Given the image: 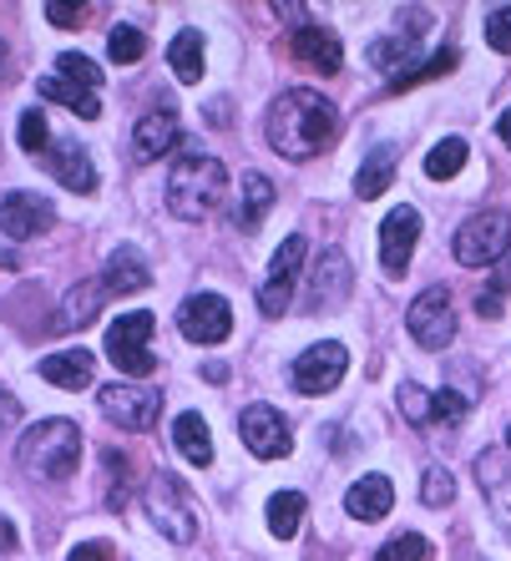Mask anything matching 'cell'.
<instances>
[{
	"instance_id": "6da1fadb",
	"label": "cell",
	"mask_w": 511,
	"mask_h": 561,
	"mask_svg": "<svg viewBox=\"0 0 511 561\" xmlns=\"http://www.w3.org/2000/svg\"><path fill=\"white\" fill-rule=\"evenodd\" d=\"M334 127H340V112H334V102L319 96L315 87H288V92L269 106V122H263L269 147H274L279 157H288V162L319 157L329 147V137H334Z\"/></svg>"
},
{
	"instance_id": "7a4b0ae2",
	"label": "cell",
	"mask_w": 511,
	"mask_h": 561,
	"mask_svg": "<svg viewBox=\"0 0 511 561\" xmlns=\"http://www.w3.org/2000/svg\"><path fill=\"white\" fill-rule=\"evenodd\" d=\"M228 197V168L213 152H197L188 147L168 172V208L172 218L183 222H203L218 213V203Z\"/></svg>"
},
{
	"instance_id": "3957f363",
	"label": "cell",
	"mask_w": 511,
	"mask_h": 561,
	"mask_svg": "<svg viewBox=\"0 0 511 561\" xmlns=\"http://www.w3.org/2000/svg\"><path fill=\"white\" fill-rule=\"evenodd\" d=\"M15 460L21 470L41 476V481H66L81 460V425L77 420H36L21 440H15Z\"/></svg>"
},
{
	"instance_id": "277c9868",
	"label": "cell",
	"mask_w": 511,
	"mask_h": 561,
	"mask_svg": "<svg viewBox=\"0 0 511 561\" xmlns=\"http://www.w3.org/2000/svg\"><path fill=\"white\" fill-rule=\"evenodd\" d=\"M152 329L158 319L147 309H132V313H117L112 324H106V359L122 369V375L143 379L158 369V354H152Z\"/></svg>"
},
{
	"instance_id": "5b68a950",
	"label": "cell",
	"mask_w": 511,
	"mask_h": 561,
	"mask_svg": "<svg viewBox=\"0 0 511 561\" xmlns=\"http://www.w3.org/2000/svg\"><path fill=\"white\" fill-rule=\"evenodd\" d=\"M143 511H147V522L158 526L168 541H178V547H188V541L197 536L193 506H188L183 485L172 481L168 470H152V476H147V485H143Z\"/></svg>"
},
{
	"instance_id": "8992f818",
	"label": "cell",
	"mask_w": 511,
	"mask_h": 561,
	"mask_svg": "<svg viewBox=\"0 0 511 561\" xmlns=\"http://www.w3.org/2000/svg\"><path fill=\"white\" fill-rule=\"evenodd\" d=\"M507 253H511V213L486 208L461 222L456 263H466V268H491V263H501Z\"/></svg>"
},
{
	"instance_id": "52a82bcc",
	"label": "cell",
	"mask_w": 511,
	"mask_h": 561,
	"mask_svg": "<svg viewBox=\"0 0 511 561\" xmlns=\"http://www.w3.org/2000/svg\"><path fill=\"white\" fill-rule=\"evenodd\" d=\"M406 329L420 350H446V344L456 340V304H451V288H441V284L425 288V294L410 304Z\"/></svg>"
},
{
	"instance_id": "ba28073f",
	"label": "cell",
	"mask_w": 511,
	"mask_h": 561,
	"mask_svg": "<svg viewBox=\"0 0 511 561\" xmlns=\"http://www.w3.org/2000/svg\"><path fill=\"white\" fill-rule=\"evenodd\" d=\"M304 259H309V243H304V233H288L284 243H279L274 263H269V278L259 284V309L263 313H284L288 299H294V284H299L304 274Z\"/></svg>"
},
{
	"instance_id": "9c48e42d",
	"label": "cell",
	"mask_w": 511,
	"mask_h": 561,
	"mask_svg": "<svg viewBox=\"0 0 511 561\" xmlns=\"http://www.w3.org/2000/svg\"><path fill=\"white\" fill-rule=\"evenodd\" d=\"M96 405L117 431H152L162 415V394L147 390V385H106L96 394Z\"/></svg>"
},
{
	"instance_id": "30bf717a",
	"label": "cell",
	"mask_w": 511,
	"mask_h": 561,
	"mask_svg": "<svg viewBox=\"0 0 511 561\" xmlns=\"http://www.w3.org/2000/svg\"><path fill=\"white\" fill-rule=\"evenodd\" d=\"M178 329L188 344H224L234 334V304L224 294H193L178 309Z\"/></svg>"
},
{
	"instance_id": "8fae6325",
	"label": "cell",
	"mask_w": 511,
	"mask_h": 561,
	"mask_svg": "<svg viewBox=\"0 0 511 561\" xmlns=\"http://www.w3.org/2000/svg\"><path fill=\"white\" fill-rule=\"evenodd\" d=\"M344 369H350V350L334 344V340H325V344H315V350H304L299 359H294L288 379H294V390L299 394H329L344 379Z\"/></svg>"
},
{
	"instance_id": "7c38bea8",
	"label": "cell",
	"mask_w": 511,
	"mask_h": 561,
	"mask_svg": "<svg viewBox=\"0 0 511 561\" xmlns=\"http://www.w3.org/2000/svg\"><path fill=\"white\" fill-rule=\"evenodd\" d=\"M238 435L249 445V456L259 460H284L294 450V435H288V420L274 405H249L238 415Z\"/></svg>"
},
{
	"instance_id": "4fadbf2b",
	"label": "cell",
	"mask_w": 511,
	"mask_h": 561,
	"mask_svg": "<svg viewBox=\"0 0 511 561\" xmlns=\"http://www.w3.org/2000/svg\"><path fill=\"white\" fill-rule=\"evenodd\" d=\"M52 222H56L52 197H41V193H5L0 197V233L11 238V243H31V238H41Z\"/></svg>"
},
{
	"instance_id": "5bb4252c",
	"label": "cell",
	"mask_w": 511,
	"mask_h": 561,
	"mask_svg": "<svg viewBox=\"0 0 511 561\" xmlns=\"http://www.w3.org/2000/svg\"><path fill=\"white\" fill-rule=\"evenodd\" d=\"M350 288H354V268L344 259V249H325L315 263V274H309V309L315 313L334 309V304L350 299Z\"/></svg>"
},
{
	"instance_id": "9a60e30c",
	"label": "cell",
	"mask_w": 511,
	"mask_h": 561,
	"mask_svg": "<svg viewBox=\"0 0 511 561\" xmlns=\"http://www.w3.org/2000/svg\"><path fill=\"white\" fill-rule=\"evenodd\" d=\"M416 238H420V213L410 208V203H400L395 213H385V222H381V263H385V274H406L410 253H416Z\"/></svg>"
},
{
	"instance_id": "2e32d148",
	"label": "cell",
	"mask_w": 511,
	"mask_h": 561,
	"mask_svg": "<svg viewBox=\"0 0 511 561\" xmlns=\"http://www.w3.org/2000/svg\"><path fill=\"white\" fill-rule=\"evenodd\" d=\"M476 485H481L491 516L511 531V450H481L476 456Z\"/></svg>"
},
{
	"instance_id": "e0dca14e",
	"label": "cell",
	"mask_w": 511,
	"mask_h": 561,
	"mask_svg": "<svg viewBox=\"0 0 511 561\" xmlns=\"http://www.w3.org/2000/svg\"><path fill=\"white\" fill-rule=\"evenodd\" d=\"M178 142H183V127H178V112H172V106L147 112V117L132 127V152H137V162H158V157H168Z\"/></svg>"
},
{
	"instance_id": "ac0fdd59",
	"label": "cell",
	"mask_w": 511,
	"mask_h": 561,
	"mask_svg": "<svg viewBox=\"0 0 511 561\" xmlns=\"http://www.w3.org/2000/svg\"><path fill=\"white\" fill-rule=\"evenodd\" d=\"M46 168H52V178L66 193H96V162L81 142H56L46 152Z\"/></svg>"
},
{
	"instance_id": "d6986e66",
	"label": "cell",
	"mask_w": 511,
	"mask_h": 561,
	"mask_svg": "<svg viewBox=\"0 0 511 561\" xmlns=\"http://www.w3.org/2000/svg\"><path fill=\"white\" fill-rule=\"evenodd\" d=\"M294 61H304L309 71H325V77H334L344 66V46H340V36L329 26H304V31H294Z\"/></svg>"
},
{
	"instance_id": "ffe728a7",
	"label": "cell",
	"mask_w": 511,
	"mask_h": 561,
	"mask_svg": "<svg viewBox=\"0 0 511 561\" xmlns=\"http://www.w3.org/2000/svg\"><path fill=\"white\" fill-rule=\"evenodd\" d=\"M92 375H96V354L92 350H56V354H46L41 359V379L46 385H56V390H87L92 385Z\"/></svg>"
},
{
	"instance_id": "44dd1931",
	"label": "cell",
	"mask_w": 511,
	"mask_h": 561,
	"mask_svg": "<svg viewBox=\"0 0 511 561\" xmlns=\"http://www.w3.org/2000/svg\"><path fill=\"white\" fill-rule=\"evenodd\" d=\"M395 506V485L390 476H360V481L344 491V511H350L354 522H385Z\"/></svg>"
},
{
	"instance_id": "7402d4cb",
	"label": "cell",
	"mask_w": 511,
	"mask_h": 561,
	"mask_svg": "<svg viewBox=\"0 0 511 561\" xmlns=\"http://www.w3.org/2000/svg\"><path fill=\"white\" fill-rule=\"evenodd\" d=\"M269 208H274V183L263 172H243L238 178V197H234V228L238 233H253Z\"/></svg>"
},
{
	"instance_id": "603a6c76",
	"label": "cell",
	"mask_w": 511,
	"mask_h": 561,
	"mask_svg": "<svg viewBox=\"0 0 511 561\" xmlns=\"http://www.w3.org/2000/svg\"><path fill=\"white\" fill-rule=\"evenodd\" d=\"M102 284H106V294H137V288L152 284V268H147V259L132 249V243H122V249L106 259Z\"/></svg>"
},
{
	"instance_id": "cb8c5ba5",
	"label": "cell",
	"mask_w": 511,
	"mask_h": 561,
	"mask_svg": "<svg viewBox=\"0 0 511 561\" xmlns=\"http://www.w3.org/2000/svg\"><path fill=\"white\" fill-rule=\"evenodd\" d=\"M172 445H178V456L188 466H213V435H208V420L197 415V410H183V415L172 420Z\"/></svg>"
},
{
	"instance_id": "d4e9b609",
	"label": "cell",
	"mask_w": 511,
	"mask_h": 561,
	"mask_svg": "<svg viewBox=\"0 0 511 561\" xmlns=\"http://www.w3.org/2000/svg\"><path fill=\"white\" fill-rule=\"evenodd\" d=\"M395 168H400V152H395L390 142H381L365 162H360V172H354V193H360V203H375L381 193H390Z\"/></svg>"
},
{
	"instance_id": "484cf974",
	"label": "cell",
	"mask_w": 511,
	"mask_h": 561,
	"mask_svg": "<svg viewBox=\"0 0 511 561\" xmlns=\"http://www.w3.org/2000/svg\"><path fill=\"white\" fill-rule=\"evenodd\" d=\"M112 299L106 294L102 278H81L77 288H66V299H61V329H87L102 313V304Z\"/></svg>"
},
{
	"instance_id": "4316f807",
	"label": "cell",
	"mask_w": 511,
	"mask_h": 561,
	"mask_svg": "<svg viewBox=\"0 0 511 561\" xmlns=\"http://www.w3.org/2000/svg\"><path fill=\"white\" fill-rule=\"evenodd\" d=\"M36 92L46 96V102H61V106H71V112H77L81 122H96L102 117V96L96 92H87V87H77V81H66V77H41L36 81Z\"/></svg>"
},
{
	"instance_id": "83f0119b",
	"label": "cell",
	"mask_w": 511,
	"mask_h": 561,
	"mask_svg": "<svg viewBox=\"0 0 511 561\" xmlns=\"http://www.w3.org/2000/svg\"><path fill=\"white\" fill-rule=\"evenodd\" d=\"M370 66H375V71H385V87H390V81H400V77H410V71H416V41H400V36H381V41H370Z\"/></svg>"
},
{
	"instance_id": "f1b7e54d",
	"label": "cell",
	"mask_w": 511,
	"mask_h": 561,
	"mask_svg": "<svg viewBox=\"0 0 511 561\" xmlns=\"http://www.w3.org/2000/svg\"><path fill=\"white\" fill-rule=\"evenodd\" d=\"M168 66L183 87H197V77H203V36L197 31H178L168 46Z\"/></svg>"
},
{
	"instance_id": "f546056e",
	"label": "cell",
	"mask_w": 511,
	"mask_h": 561,
	"mask_svg": "<svg viewBox=\"0 0 511 561\" xmlns=\"http://www.w3.org/2000/svg\"><path fill=\"white\" fill-rule=\"evenodd\" d=\"M466 157H472V147L461 142V137H446V142H435L431 152H425V178L446 183V178H456V172L466 168Z\"/></svg>"
},
{
	"instance_id": "4dcf8cb0",
	"label": "cell",
	"mask_w": 511,
	"mask_h": 561,
	"mask_svg": "<svg viewBox=\"0 0 511 561\" xmlns=\"http://www.w3.org/2000/svg\"><path fill=\"white\" fill-rule=\"evenodd\" d=\"M304 506H309V501H304L299 491H279V496L269 501V531H274L279 541H288L304 522Z\"/></svg>"
},
{
	"instance_id": "1f68e13d",
	"label": "cell",
	"mask_w": 511,
	"mask_h": 561,
	"mask_svg": "<svg viewBox=\"0 0 511 561\" xmlns=\"http://www.w3.org/2000/svg\"><path fill=\"white\" fill-rule=\"evenodd\" d=\"M431 557H435V547L425 541V536H416V531L390 536V541L375 551V561H431Z\"/></svg>"
},
{
	"instance_id": "d6a6232c",
	"label": "cell",
	"mask_w": 511,
	"mask_h": 561,
	"mask_svg": "<svg viewBox=\"0 0 511 561\" xmlns=\"http://www.w3.org/2000/svg\"><path fill=\"white\" fill-rule=\"evenodd\" d=\"M15 142H21V152H46V147H52V122H46V112H36V106H31V112H21V127H15Z\"/></svg>"
},
{
	"instance_id": "836d02e7",
	"label": "cell",
	"mask_w": 511,
	"mask_h": 561,
	"mask_svg": "<svg viewBox=\"0 0 511 561\" xmlns=\"http://www.w3.org/2000/svg\"><path fill=\"white\" fill-rule=\"evenodd\" d=\"M106 56L117 66H132V61H143L147 56V36L137 26H117L112 36H106Z\"/></svg>"
},
{
	"instance_id": "e575fe53",
	"label": "cell",
	"mask_w": 511,
	"mask_h": 561,
	"mask_svg": "<svg viewBox=\"0 0 511 561\" xmlns=\"http://www.w3.org/2000/svg\"><path fill=\"white\" fill-rule=\"evenodd\" d=\"M56 77L77 81V87H87V92H96L102 87V71H96L92 56H77V51H61L56 56Z\"/></svg>"
},
{
	"instance_id": "d590c367",
	"label": "cell",
	"mask_w": 511,
	"mask_h": 561,
	"mask_svg": "<svg viewBox=\"0 0 511 561\" xmlns=\"http://www.w3.org/2000/svg\"><path fill=\"white\" fill-rule=\"evenodd\" d=\"M420 501H425V506H451V501H456V476H451L446 466H431L420 476Z\"/></svg>"
},
{
	"instance_id": "8d00e7d4",
	"label": "cell",
	"mask_w": 511,
	"mask_h": 561,
	"mask_svg": "<svg viewBox=\"0 0 511 561\" xmlns=\"http://www.w3.org/2000/svg\"><path fill=\"white\" fill-rule=\"evenodd\" d=\"M400 415H406L410 425H431V390H420L416 379H406V385H400Z\"/></svg>"
},
{
	"instance_id": "74e56055",
	"label": "cell",
	"mask_w": 511,
	"mask_h": 561,
	"mask_svg": "<svg viewBox=\"0 0 511 561\" xmlns=\"http://www.w3.org/2000/svg\"><path fill=\"white\" fill-rule=\"evenodd\" d=\"M507 288H511V268H501V274H491V284L476 294V313L481 319H501V304H507Z\"/></svg>"
},
{
	"instance_id": "f35d334b",
	"label": "cell",
	"mask_w": 511,
	"mask_h": 561,
	"mask_svg": "<svg viewBox=\"0 0 511 561\" xmlns=\"http://www.w3.org/2000/svg\"><path fill=\"white\" fill-rule=\"evenodd\" d=\"M451 66H456V51H435L425 66H416L410 77H400V81H390V92H406V87H416V81H435V77H446Z\"/></svg>"
},
{
	"instance_id": "ab89813d",
	"label": "cell",
	"mask_w": 511,
	"mask_h": 561,
	"mask_svg": "<svg viewBox=\"0 0 511 561\" xmlns=\"http://www.w3.org/2000/svg\"><path fill=\"white\" fill-rule=\"evenodd\" d=\"M466 405H472V394L441 390V394H431V420H435V425H461V415H466Z\"/></svg>"
},
{
	"instance_id": "60d3db41",
	"label": "cell",
	"mask_w": 511,
	"mask_h": 561,
	"mask_svg": "<svg viewBox=\"0 0 511 561\" xmlns=\"http://www.w3.org/2000/svg\"><path fill=\"white\" fill-rule=\"evenodd\" d=\"M486 46L511 56V5H497V11L486 15Z\"/></svg>"
},
{
	"instance_id": "b9f144b4",
	"label": "cell",
	"mask_w": 511,
	"mask_h": 561,
	"mask_svg": "<svg viewBox=\"0 0 511 561\" xmlns=\"http://www.w3.org/2000/svg\"><path fill=\"white\" fill-rule=\"evenodd\" d=\"M81 15H87L81 0H46V21H52V26H77Z\"/></svg>"
},
{
	"instance_id": "7bdbcfd3",
	"label": "cell",
	"mask_w": 511,
	"mask_h": 561,
	"mask_svg": "<svg viewBox=\"0 0 511 561\" xmlns=\"http://www.w3.org/2000/svg\"><path fill=\"white\" fill-rule=\"evenodd\" d=\"M274 15L288 26V36H294V31H304V26H315V21H309V5H299V0H279Z\"/></svg>"
},
{
	"instance_id": "ee69618b",
	"label": "cell",
	"mask_w": 511,
	"mask_h": 561,
	"mask_svg": "<svg viewBox=\"0 0 511 561\" xmlns=\"http://www.w3.org/2000/svg\"><path fill=\"white\" fill-rule=\"evenodd\" d=\"M66 561H117V557H112L106 541H81V547H71V557Z\"/></svg>"
},
{
	"instance_id": "f6af8a7d",
	"label": "cell",
	"mask_w": 511,
	"mask_h": 561,
	"mask_svg": "<svg viewBox=\"0 0 511 561\" xmlns=\"http://www.w3.org/2000/svg\"><path fill=\"white\" fill-rule=\"evenodd\" d=\"M11 425H21V400L0 390V431H11Z\"/></svg>"
},
{
	"instance_id": "bcb514c9",
	"label": "cell",
	"mask_w": 511,
	"mask_h": 561,
	"mask_svg": "<svg viewBox=\"0 0 511 561\" xmlns=\"http://www.w3.org/2000/svg\"><path fill=\"white\" fill-rule=\"evenodd\" d=\"M21 547V536H15V526H11V516H0V557H11V551Z\"/></svg>"
},
{
	"instance_id": "7dc6e473",
	"label": "cell",
	"mask_w": 511,
	"mask_h": 561,
	"mask_svg": "<svg viewBox=\"0 0 511 561\" xmlns=\"http://www.w3.org/2000/svg\"><path fill=\"white\" fill-rule=\"evenodd\" d=\"M497 131H501V142H507V147H511V106H507V112H501V122H497Z\"/></svg>"
},
{
	"instance_id": "c3c4849f",
	"label": "cell",
	"mask_w": 511,
	"mask_h": 561,
	"mask_svg": "<svg viewBox=\"0 0 511 561\" xmlns=\"http://www.w3.org/2000/svg\"><path fill=\"white\" fill-rule=\"evenodd\" d=\"M0 268H21V253H15V249H0Z\"/></svg>"
},
{
	"instance_id": "681fc988",
	"label": "cell",
	"mask_w": 511,
	"mask_h": 561,
	"mask_svg": "<svg viewBox=\"0 0 511 561\" xmlns=\"http://www.w3.org/2000/svg\"><path fill=\"white\" fill-rule=\"evenodd\" d=\"M507 450H511V425H507Z\"/></svg>"
},
{
	"instance_id": "f907efd6",
	"label": "cell",
	"mask_w": 511,
	"mask_h": 561,
	"mask_svg": "<svg viewBox=\"0 0 511 561\" xmlns=\"http://www.w3.org/2000/svg\"><path fill=\"white\" fill-rule=\"evenodd\" d=\"M0 66H5V51H0Z\"/></svg>"
},
{
	"instance_id": "816d5d0a",
	"label": "cell",
	"mask_w": 511,
	"mask_h": 561,
	"mask_svg": "<svg viewBox=\"0 0 511 561\" xmlns=\"http://www.w3.org/2000/svg\"><path fill=\"white\" fill-rule=\"evenodd\" d=\"M472 561H481V557H472Z\"/></svg>"
}]
</instances>
